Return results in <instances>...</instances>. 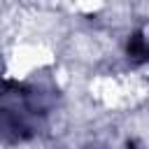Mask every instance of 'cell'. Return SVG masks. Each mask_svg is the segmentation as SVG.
Here are the masks:
<instances>
[{"label": "cell", "instance_id": "cell-1", "mask_svg": "<svg viewBox=\"0 0 149 149\" xmlns=\"http://www.w3.org/2000/svg\"><path fill=\"white\" fill-rule=\"evenodd\" d=\"M54 102H56L54 88L7 79L2 86V105H0V128L5 144L30 140L40 130Z\"/></svg>", "mask_w": 149, "mask_h": 149}, {"label": "cell", "instance_id": "cell-2", "mask_svg": "<svg viewBox=\"0 0 149 149\" xmlns=\"http://www.w3.org/2000/svg\"><path fill=\"white\" fill-rule=\"evenodd\" d=\"M126 56H128V61H130V63H135V65L149 63V26L137 28V30L128 37Z\"/></svg>", "mask_w": 149, "mask_h": 149}]
</instances>
